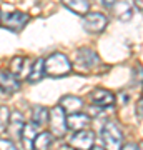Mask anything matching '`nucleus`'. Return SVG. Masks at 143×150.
<instances>
[{
	"label": "nucleus",
	"instance_id": "f257e3e1",
	"mask_svg": "<svg viewBox=\"0 0 143 150\" xmlns=\"http://www.w3.org/2000/svg\"><path fill=\"white\" fill-rule=\"evenodd\" d=\"M45 65V75L48 77H65L72 72V64L67 55L63 54H52L43 62Z\"/></svg>",
	"mask_w": 143,
	"mask_h": 150
},
{
	"label": "nucleus",
	"instance_id": "f03ea898",
	"mask_svg": "<svg viewBox=\"0 0 143 150\" xmlns=\"http://www.w3.org/2000/svg\"><path fill=\"white\" fill-rule=\"evenodd\" d=\"M100 137H101V144L105 149H122L123 147V135L122 130L118 129L113 122H105L103 127L100 129Z\"/></svg>",
	"mask_w": 143,
	"mask_h": 150
},
{
	"label": "nucleus",
	"instance_id": "7ed1b4c3",
	"mask_svg": "<svg viewBox=\"0 0 143 150\" xmlns=\"http://www.w3.org/2000/svg\"><path fill=\"white\" fill-rule=\"evenodd\" d=\"M48 129H50V134L55 137V139H63L65 134H67V117H65V110L60 105L53 107L50 112H48Z\"/></svg>",
	"mask_w": 143,
	"mask_h": 150
},
{
	"label": "nucleus",
	"instance_id": "20e7f679",
	"mask_svg": "<svg viewBox=\"0 0 143 150\" xmlns=\"http://www.w3.org/2000/svg\"><path fill=\"white\" fill-rule=\"evenodd\" d=\"M108 18L100 12H93V13H85L83 15V28L90 33H100L106 28Z\"/></svg>",
	"mask_w": 143,
	"mask_h": 150
},
{
	"label": "nucleus",
	"instance_id": "39448f33",
	"mask_svg": "<svg viewBox=\"0 0 143 150\" xmlns=\"http://www.w3.org/2000/svg\"><path fill=\"white\" fill-rule=\"evenodd\" d=\"M28 22H30V15H27L23 12H12V13L2 15V25H5L7 28H10L13 32L23 30V27Z\"/></svg>",
	"mask_w": 143,
	"mask_h": 150
},
{
	"label": "nucleus",
	"instance_id": "423d86ee",
	"mask_svg": "<svg viewBox=\"0 0 143 150\" xmlns=\"http://www.w3.org/2000/svg\"><path fill=\"white\" fill-rule=\"evenodd\" d=\"M23 115H22L18 110L15 112H10V118H8V123H7V134L10 135V139L13 142H18L22 139V130H23Z\"/></svg>",
	"mask_w": 143,
	"mask_h": 150
},
{
	"label": "nucleus",
	"instance_id": "0eeeda50",
	"mask_svg": "<svg viewBox=\"0 0 143 150\" xmlns=\"http://www.w3.org/2000/svg\"><path fill=\"white\" fill-rule=\"evenodd\" d=\"M70 145L75 147V149H82V150H87V149H92L95 145V134L92 130H78L75 132L73 137L70 139Z\"/></svg>",
	"mask_w": 143,
	"mask_h": 150
},
{
	"label": "nucleus",
	"instance_id": "6e6552de",
	"mask_svg": "<svg viewBox=\"0 0 143 150\" xmlns=\"http://www.w3.org/2000/svg\"><path fill=\"white\" fill-rule=\"evenodd\" d=\"M98 64H100V57L92 48H80L78 50V54H77V65L80 69L90 70L93 67H97Z\"/></svg>",
	"mask_w": 143,
	"mask_h": 150
},
{
	"label": "nucleus",
	"instance_id": "1a4fd4ad",
	"mask_svg": "<svg viewBox=\"0 0 143 150\" xmlns=\"http://www.w3.org/2000/svg\"><path fill=\"white\" fill-rule=\"evenodd\" d=\"M90 100H92V103H95L97 107H100V108H110L115 103V95L110 90L97 88V90H93L90 93Z\"/></svg>",
	"mask_w": 143,
	"mask_h": 150
},
{
	"label": "nucleus",
	"instance_id": "9d476101",
	"mask_svg": "<svg viewBox=\"0 0 143 150\" xmlns=\"http://www.w3.org/2000/svg\"><path fill=\"white\" fill-rule=\"evenodd\" d=\"M22 83L18 82L17 75H13L12 72H2L0 74V90L4 93H15L20 90Z\"/></svg>",
	"mask_w": 143,
	"mask_h": 150
},
{
	"label": "nucleus",
	"instance_id": "9b49d317",
	"mask_svg": "<svg viewBox=\"0 0 143 150\" xmlns=\"http://www.w3.org/2000/svg\"><path fill=\"white\" fill-rule=\"evenodd\" d=\"M90 125V117L85 115V113L80 112H73L67 117V129L72 130V132H78V130H83Z\"/></svg>",
	"mask_w": 143,
	"mask_h": 150
},
{
	"label": "nucleus",
	"instance_id": "f8f14e48",
	"mask_svg": "<svg viewBox=\"0 0 143 150\" xmlns=\"http://www.w3.org/2000/svg\"><path fill=\"white\" fill-rule=\"evenodd\" d=\"M113 13L118 20L122 22H128L133 17V2L130 0H120V2H115L113 4Z\"/></svg>",
	"mask_w": 143,
	"mask_h": 150
},
{
	"label": "nucleus",
	"instance_id": "ddd939ff",
	"mask_svg": "<svg viewBox=\"0 0 143 150\" xmlns=\"http://www.w3.org/2000/svg\"><path fill=\"white\" fill-rule=\"evenodd\" d=\"M60 107L67 113H73V112H78L80 108L83 107V100L75 95H63L60 98Z\"/></svg>",
	"mask_w": 143,
	"mask_h": 150
},
{
	"label": "nucleus",
	"instance_id": "4468645a",
	"mask_svg": "<svg viewBox=\"0 0 143 150\" xmlns=\"http://www.w3.org/2000/svg\"><path fill=\"white\" fill-rule=\"evenodd\" d=\"M38 127L35 122H30V123H25L23 125V130H22V142H23V145H25L27 149H32V144L33 140H35V137H37L38 134Z\"/></svg>",
	"mask_w": 143,
	"mask_h": 150
},
{
	"label": "nucleus",
	"instance_id": "2eb2a0df",
	"mask_svg": "<svg viewBox=\"0 0 143 150\" xmlns=\"http://www.w3.org/2000/svg\"><path fill=\"white\" fill-rule=\"evenodd\" d=\"M43 62H45L43 59H37L33 62L32 69H30V72L27 75V80L30 83H38L45 77V65H43Z\"/></svg>",
	"mask_w": 143,
	"mask_h": 150
},
{
	"label": "nucleus",
	"instance_id": "dca6fc26",
	"mask_svg": "<svg viewBox=\"0 0 143 150\" xmlns=\"http://www.w3.org/2000/svg\"><path fill=\"white\" fill-rule=\"evenodd\" d=\"M62 4L68 10L75 12L78 15H85V13H88V10H90V2L88 0H62Z\"/></svg>",
	"mask_w": 143,
	"mask_h": 150
},
{
	"label": "nucleus",
	"instance_id": "f3484780",
	"mask_svg": "<svg viewBox=\"0 0 143 150\" xmlns=\"http://www.w3.org/2000/svg\"><path fill=\"white\" fill-rule=\"evenodd\" d=\"M53 137L50 132H38L35 140H33L32 147L33 149H38V150H45V149H50L53 145Z\"/></svg>",
	"mask_w": 143,
	"mask_h": 150
},
{
	"label": "nucleus",
	"instance_id": "a211bd4d",
	"mask_svg": "<svg viewBox=\"0 0 143 150\" xmlns=\"http://www.w3.org/2000/svg\"><path fill=\"white\" fill-rule=\"evenodd\" d=\"M27 64H28V59L22 57V55H17V57H13L10 60V72L13 75H17V77H22Z\"/></svg>",
	"mask_w": 143,
	"mask_h": 150
},
{
	"label": "nucleus",
	"instance_id": "6ab92c4d",
	"mask_svg": "<svg viewBox=\"0 0 143 150\" xmlns=\"http://www.w3.org/2000/svg\"><path fill=\"white\" fill-rule=\"evenodd\" d=\"M48 120V110L42 105H37V107H33L32 110V122H35L38 127H42L45 125Z\"/></svg>",
	"mask_w": 143,
	"mask_h": 150
},
{
	"label": "nucleus",
	"instance_id": "aec40b11",
	"mask_svg": "<svg viewBox=\"0 0 143 150\" xmlns=\"http://www.w3.org/2000/svg\"><path fill=\"white\" fill-rule=\"evenodd\" d=\"M8 118H10V110H8V107L2 105V107H0V134H4L7 130Z\"/></svg>",
	"mask_w": 143,
	"mask_h": 150
},
{
	"label": "nucleus",
	"instance_id": "412c9836",
	"mask_svg": "<svg viewBox=\"0 0 143 150\" xmlns=\"http://www.w3.org/2000/svg\"><path fill=\"white\" fill-rule=\"evenodd\" d=\"M133 85L135 87L143 85V67H140V65H137L133 69Z\"/></svg>",
	"mask_w": 143,
	"mask_h": 150
},
{
	"label": "nucleus",
	"instance_id": "4be33fe9",
	"mask_svg": "<svg viewBox=\"0 0 143 150\" xmlns=\"http://www.w3.org/2000/svg\"><path fill=\"white\" fill-rule=\"evenodd\" d=\"M0 149L2 150H5V149L13 150V149H17V145L12 139H0Z\"/></svg>",
	"mask_w": 143,
	"mask_h": 150
},
{
	"label": "nucleus",
	"instance_id": "5701e85b",
	"mask_svg": "<svg viewBox=\"0 0 143 150\" xmlns=\"http://www.w3.org/2000/svg\"><path fill=\"white\" fill-rule=\"evenodd\" d=\"M137 115L140 118H143V98H140L137 103Z\"/></svg>",
	"mask_w": 143,
	"mask_h": 150
},
{
	"label": "nucleus",
	"instance_id": "b1692460",
	"mask_svg": "<svg viewBox=\"0 0 143 150\" xmlns=\"http://www.w3.org/2000/svg\"><path fill=\"white\" fill-rule=\"evenodd\" d=\"M115 2H117V0H101V5H103V7H106V8H111Z\"/></svg>",
	"mask_w": 143,
	"mask_h": 150
},
{
	"label": "nucleus",
	"instance_id": "393cba45",
	"mask_svg": "<svg viewBox=\"0 0 143 150\" xmlns=\"http://www.w3.org/2000/svg\"><path fill=\"white\" fill-rule=\"evenodd\" d=\"M125 149H138V145H135V144H127V145H125Z\"/></svg>",
	"mask_w": 143,
	"mask_h": 150
},
{
	"label": "nucleus",
	"instance_id": "a878e982",
	"mask_svg": "<svg viewBox=\"0 0 143 150\" xmlns=\"http://www.w3.org/2000/svg\"><path fill=\"white\" fill-rule=\"evenodd\" d=\"M0 25H2V15H0Z\"/></svg>",
	"mask_w": 143,
	"mask_h": 150
}]
</instances>
